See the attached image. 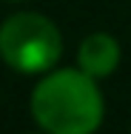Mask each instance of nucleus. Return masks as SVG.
I'll return each mask as SVG.
<instances>
[{
  "mask_svg": "<svg viewBox=\"0 0 131 134\" xmlns=\"http://www.w3.org/2000/svg\"><path fill=\"white\" fill-rule=\"evenodd\" d=\"M31 117L52 134H91L103 123V94L83 69H60L31 91Z\"/></svg>",
  "mask_w": 131,
  "mask_h": 134,
  "instance_id": "nucleus-1",
  "label": "nucleus"
},
{
  "mask_svg": "<svg viewBox=\"0 0 131 134\" xmlns=\"http://www.w3.org/2000/svg\"><path fill=\"white\" fill-rule=\"evenodd\" d=\"M63 54L60 29L37 12H20L0 26V57L23 74L49 71Z\"/></svg>",
  "mask_w": 131,
  "mask_h": 134,
  "instance_id": "nucleus-2",
  "label": "nucleus"
},
{
  "mask_svg": "<svg viewBox=\"0 0 131 134\" xmlns=\"http://www.w3.org/2000/svg\"><path fill=\"white\" fill-rule=\"evenodd\" d=\"M77 60H80V69L86 74H91L94 80L97 77H108L120 66V43L111 34H105V31H94V34H88L80 43Z\"/></svg>",
  "mask_w": 131,
  "mask_h": 134,
  "instance_id": "nucleus-3",
  "label": "nucleus"
}]
</instances>
